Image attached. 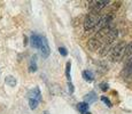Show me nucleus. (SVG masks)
I'll list each match as a JSON object with an SVG mask.
<instances>
[{
    "label": "nucleus",
    "mask_w": 132,
    "mask_h": 114,
    "mask_svg": "<svg viewBox=\"0 0 132 114\" xmlns=\"http://www.w3.org/2000/svg\"><path fill=\"white\" fill-rule=\"evenodd\" d=\"M101 100H102V102L105 103L106 105L108 106V107H111V106H113V104H111V102L108 99L107 97H106V96H102V97H101Z\"/></svg>",
    "instance_id": "15"
},
{
    "label": "nucleus",
    "mask_w": 132,
    "mask_h": 114,
    "mask_svg": "<svg viewBox=\"0 0 132 114\" xmlns=\"http://www.w3.org/2000/svg\"><path fill=\"white\" fill-rule=\"evenodd\" d=\"M100 89L102 90V91H107L109 89V85L107 82H102V83H100Z\"/></svg>",
    "instance_id": "17"
},
{
    "label": "nucleus",
    "mask_w": 132,
    "mask_h": 114,
    "mask_svg": "<svg viewBox=\"0 0 132 114\" xmlns=\"http://www.w3.org/2000/svg\"><path fill=\"white\" fill-rule=\"evenodd\" d=\"M132 55V41L126 44L125 49H124V54H123V59H126Z\"/></svg>",
    "instance_id": "10"
},
{
    "label": "nucleus",
    "mask_w": 132,
    "mask_h": 114,
    "mask_svg": "<svg viewBox=\"0 0 132 114\" xmlns=\"http://www.w3.org/2000/svg\"><path fill=\"white\" fill-rule=\"evenodd\" d=\"M123 74H124V79L132 77V58L128 59V62H126L125 66H124Z\"/></svg>",
    "instance_id": "6"
},
{
    "label": "nucleus",
    "mask_w": 132,
    "mask_h": 114,
    "mask_svg": "<svg viewBox=\"0 0 132 114\" xmlns=\"http://www.w3.org/2000/svg\"><path fill=\"white\" fill-rule=\"evenodd\" d=\"M28 99L29 100H35V102H38V103L42 102L43 97H42V92H40L39 88L38 87L32 88V89L28 92Z\"/></svg>",
    "instance_id": "4"
},
{
    "label": "nucleus",
    "mask_w": 132,
    "mask_h": 114,
    "mask_svg": "<svg viewBox=\"0 0 132 114\" xmlns=\"http://www.w3.org/2000/svg\"><path fill=\"white\" fill-rule=\"evenodd\" d=\"M125 41H120L118 44H116L114 46L113 50L110 53V57L113 62H118L120 59H123V54H124V49H125Z\"/></svg>",
    "instance_id": "2"
},
{
    "label": "nucleus",
    "mask_w": 132,
    "mask_h": 114,
    "mask_svg": "<svg viewBox=\"0 0 132 114\" xmlns=\"http://www.w3.org/2000/svg\"><path fill=\"white\" fill-rule=\"evenodd\" d=\"M38 102H35V100H29V106L31 110H36V108L38 107Z\"/></svg>",
    "instance_id": "16"
},
{
    "label": "nucleus",
    "mask_w": 132,
    "mask_h": 114,
    "mask_svg": "<svg viewBox=\"0 0 132 114\" xmlns=\"http://www.w3.org/2000/svg\"><path fill=\"white\" fill-rule=\"evenodd\" d=\"M5 82H6V85H8L9 87H15V86H16V79H15L13 75H7V77L5 78Z\"/></svg>",
    "instance_id": "12"
},
{
    "label": "nucleus",
    "mask_w": 132,
    "mask_h": 114,
    "mask_svg": "<svg viewBox=\"0 0 132 114\" xmlns=\"http://www.w3.org/2000/svg\"><path fill=\"white\" fill-rule=\"evenodd\" d=\"M40 42H42V35L37 34V33H32L31 38H30V45H31V47L38 49L40 46Z\"/></svg>",
    "instance_id": "5"
},
{
    "label": "nucleus",
    "mask_w": 132,
    "mask_h": 114,
    "mask_svg": "<svg viewBox=\"0 0 132 114\" xmlns=\"http://www.w3.org/2000/svg\"><path fill=\"white\" fill-rule=\"evenodd\" d=\"M68 89H69V92L70 94H73V91H75V88H73V85L71 82H68Z\"/></svg>",
    "instance_id": "18"
},
{
    "label": "nucleus",
    "mask_w": 132,
    "mask_h": 114,
    "mask_svg": "<svg viewBox=\"0 0 132 114\" xmlns=\"http://www.w3.org/2000/svg\"><path fill=\"white\" fill-rule=\"evenodd\" d=\"M82 75H83V78H84V80L87 81V82H92V81L94 80V73H93L91 70L83 71Z\"/></svg>",
    "instance_id": "8"
},
{
    "label": "nucleus",
    "mask_w": 132,
    "mask_h": 114,
    "mask_svg": "<svg viewBox=\"0 0 132 114\" xmlns=\"http://www.w3.org/2000/svg\"><path fill=\"white\" fill-rule=\"evenodd\" d=\"M43 114H50V113H48V111H45V112H43Z\"/></svg>",
    "instance_id": "19"
},
{
    "label": "nucleus",
    "mask_w": 132,
    "mask_h": 114,
    "mask_svg": "<svg viewBox=\"0 0 132 114\" xmlns=\"http://www.w3.org/2000/svg\"><path fill=\"white\" fill-rule=\"evenodd\" d=\"M39 53L42 55L43 58H47L51 54V49H50V45H48V41L46 39V37H43L42 35V42H40V46H39Z\"/></svg>",
    "instance_id": "3"
},
{
    "label": "nucleus",
    "mask_w": 132,
    "mask_h": 114,
    "mask_svg": "<svg viewBox=\"0 0 132 114\" xmlns=\"http://www.w3.org/2000/svg\"><path fill=\"white\" fill-rule=\"evenodd\" d=\"M70 72H71V63L68 62L67 65H65V77L68 79V82H71V74H70Z\"/></svg>",
    "instance_id": "13"
},
{
    "label": "nucleus",
    "mask_w": 132,
    "mask_h": 114,
    "mask_svg": "<svg viewBox=\"0 0 132 114\" xmlns=\"http://www.w3.org/2000/svg\"><path fill=\"white\" fill-rule=\"evenodd\" d=\"M98 99V96H96V94L94 91H90L88 94H86L84 96V103H86L88 105V104H92L94 103L95 100Z\"/></svg>",
    "instance_id": "7"
},
{
    "label": "nucleus",
    "mask_w": 132,
    "mask_h": 114,
    "mask_svg": "<svg viewBox=\"0 0 132 114\" xmlns=\"http://www.w3.org/2000/svg\"><path fill=\"white\" fill-rule=\"evenodd\" d=\"M59 53L61 54V56H63V57H65L68 55V50L65 47H59Z\"/></svg>",
    "instance_id": "14"
},
{
    "label": "nucleus",
    "mask_w": 132,
    "mask_h": 114,
    "mask_svg": "<svg viewBox=\"0 0 132 114\" xmlns=\"http://www.w3.org/2000/svg\"><path fill=\"white\" fill-rule=\"evenodd\" d=\"M37 55H34V56L31 57V59H30V64H29V72L34 73L37 71Z\"/></svg>",
    "instance_id": "9"
},
{
    "label": "nucleus",
    "mask_w": 132,
    "mask_h": 114,
    "mask_svg": "<svg viewBox=\"0 0 132 114\" xmlns=\"http://www.w3.org/2000/svg\"><path fill=\"white\" fill-rule=\"evenodd\" d=\"M101 16L102 14H95V13H88L85 17L84 21V29L86 31H92V30H95L96 26H98L99 22L101 19Z\"/></svg>",
    "instance_id": "1"
},
{
    "label": "nucleus",
    "mask_w": 132,
    "mask_h": 114,
    "mask_svg": "<svg viewBox=\"0 0 132 114\" xmlns=\"http://www.w3.org/2000/svg\"><path fill=\"white\" fill-rule=\"evenodd\" d=\"M77 108H78V111L80 112V114H91L90 112H88V105L86 103H79L77 105Z\"/></svg>",
    "instance_id": "11"
}]
</instances>
